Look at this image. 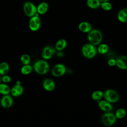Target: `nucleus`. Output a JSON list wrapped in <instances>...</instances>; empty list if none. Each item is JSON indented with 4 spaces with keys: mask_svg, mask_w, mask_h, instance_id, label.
Segmentation results:
<instances>
[{
    "mask_svg": "<svg viewBox=\"0 0 127 127\" xmlns=\"http://www.w3.org/2000/svg\"><path fill=\"white\" fill-rule=\"evenodd\" d=\"M43 86L45 90L49 91L53 90L55 87V82L51 79H45L43 83Z\"/></svg>",
    "mask_w": 127,
    "mask_h": 127,
    "instance_id": "12",
    "label": "nucleus"
},
{
    "mask_svg": "<svg viewBox=\"0 0 127 127\" xmlns=\"http://www.w3.org/2000/svg\"><path fill=\"white\" fill-rule=\"evenodd\" d=\"M116 65L118 67L122 69H127V57L121 56L117 58Z\"/></svg>",
    "mask_w": 127,
    "mask_h": 127,
    "instance_id": "10",
    "label": "nucleus"
},
{
    "mask_svg": "<svg viewBox=\"0 0 127 127\" xmlns=\"http://www.w3.org/2000/svg\"><path fill=\"white\" fill-rule=\"evenodd\" d=\"M101 2H106V1H108L109 0H99Z\"/></svg>",
    "mask_w": 127,
    "mask_h": 127,
    "instance_id": "32",
    "label": "nucleus"
},
{
    "mask_svg": "<svg viewBox=\"0 0 127 127\" xmlns=\"http://www.w3.org/2000/svg\"><path fill=\"white\" fill-rule=\"evenodd\" d=\"M23 89L21 85L15 84L11 89L10 92L12 94L14 97H17L21 95L23 93Z\"/></svg>",
    "mask_w": 127,
    "mask_h": 127,
    "instance_id": "14",
    "label": "nucleus"
},
{
    "mask_svg": "<svg viewBox=\"0 0 127 127\" xmlns=\"http://www.w3.org/2000/svg\"><path fill=\"white\" fill-rule=\"evenodd\" d=\"M32 70V67L31 65L28 64H24V65L21 67V72L23 74H29Z\"/></svg>",
    "mask_w": 127,
    "mask_h": 127,
    "instance_id": "21",
    "label": "nucleus"
},
{
    "mask_svg": "<svg viewBox=\"0 0 127 127\" xmlns=\"http://www.w3.org/2000/svg\"><path fill=\"white\" fill-rule=\"evenodd\" d=\"M87 38L90 44L93 45H97L102 41V34L99 30L94 29L88 32Z\"/></svg>",
    "mask_w": 127,
    "mask_h": 127,
    "instance_id": "1",
    "label": "nucleus"
},
{
    "mask_svg": "<svg viewBox=\"0 0 127 127\" xmlns=\"http://www.w3.org/2000/svg\"><path fill=\"white\" fill-rule=\"evenodd\" d=\"M20 60L23 64H28L30 62V57L27 54H23L21 56Z\"/></svg>",
    "mask_w": 127,
    "mask_h": 127,
    "instance_id": "26",
    "label": "nucleus"
},
{
    "mask_svg": "<svg viewBox=\"0 0 127 127\" xmlns=\"http://www.w3.org/2000/svg\"><path fill=\"white\" fill-rule=\"evenodd\" d=\"M41 24V20L37 13L34 16L31 17L29 20V26L30 29L33 31L38 30Z\"/></svg>",
    "mask_w": 127,
    "mask_h": 127,
    "instance_id": "6",
    "label": "nucleus"
},
{
    "mask_svg": "<svg viewBox=\"0 0 127 127\" xmlns=\"http://www.w3.org/2000/svg\"><path fill=\"white\" fill-rule=\"evenodd\" d=\"M11 77L8 75H3L1 77V80L4 83H8L11 81Z\"/></svg>",
    "mask_w": 127,
    "mask_h": 127,
    "instance_id": "29",
    "label": "nucleus"
},
{
    "mask_svg": "<svg viewBox=\"0 0 127 127\" xmlns=\"http://www.w3.org/2000/svg\"><path fill=\"white\" fill-rule=\"evenodd\" d=\"M35 71L40 74H44L47 73L49 70V65L45 60H38L36 62L33 66Z\"/></svg>",
    "mask_w": 127,
    "mask_h": 127,
    "instance_id": "2",
    "label": "nucleus"
},
{
    "mask_svg": "<svg viewBox=\"0 0 127 127\" xmlns=\"http://www.w3.org/2000/svg\"><path fill=\"white\" fill-rule=\"evenodd\" d=\"M108 64L110 66H114L116 64V60L114 59H111L108 61Z\"/></svg>",
    "mask_w": 127,
    "mask_h": 127,
    "instance_id": "30",
    "label": "nucleus"
},
{
    "mask_svg": "<svg viewBox=\"0 0 127 127\" xmlns=\"http://www.w3.org/2000/svg\"><path fill=\"white\" fill-rule=\"evenodd\" d=\"M1 80V76H0V82Z\"/></svg>",
    "mask_w": 127,
    "mask_h": 127,
    "instance_id": "33",
    "label": "nucleus"
},
{
    "mask_svg": "<svg viewBox=\"0 0 127 127\" xmlns=\"http://www.w3.org/2000/svg\"><path fill=\"white\" fill-rule=\"evenodd\" d=\"M16 84H17V85H21V82H20V81H19V80L17 81L16 82Z\"/></svg>",
    "mask_w": 127,
    "mask_h": 127,
    "instance_id": "31",
    "label": "nucleus"
},
{
    "mask_svg": "<svg viewBox=\"0 0 127 127\" xmlns=\"http://www.w3.org/2000/svg\"><path fill=\"white\" fill-rule=\"evenodd\" d=\"M23 10L27 16L31 17L37 13V7L33 3L29 1H27L24 4Z\"/></svg>",
    "mask_w": 127,
    "mask_h": 127,
    "instance_id": "4",
    "label": "nucleus"
},
{
    "mask_svg": "<svg viewBox=\"0 0 127 127\" xmlns=\"http://www.w3.org/2000/svg\"><path fill=\"white\" fill-rule=\"evenodd\" d=\"M66 71L65 66L62 64L55 65L52 70V74L56 77H60L63 75Z\"/></svg>",
    "mask_w": 127,
    "mask_h": 127,
    "instance_id": "7",
    "label": "nucleus"
},
{
    "mask_svg": "<svg viewBox=\"0 0 127 127\" xmlns=\"http://www.w3.org/2000/svg\"><path fill=\"white\" fill-rule=\"evenodd\" d=\"M10 92V89L7 85L4 83L0 84V93L3 95H6L8 94Z\"/></svg>",
    "mask_w": 127,
    "mask_h": 127,
    "instance_id": "20",
    "label": "nucleus"
},
{
    "mask_svg": "<svg viewBox=\"0 0 127 127\" xmlns=\"http://www.w3.org/2000/svg\"><path fill=\"white\" fill-rule=\"evenodd\" d=\"M101 120L102 123L106 126H111L112 125L109 119L107 113H105L102 115L101 117Z\"/></svg>",
    "mask_w": 127,
    "mask_h": 127,
    "instance_id": "25",
    "label": "nucleus"
},
{
    "mask_svg": "<svg viewBox=\"0 0 127 127\" xmlns=\"http://www.w3.org/2000/svg\"><path fill=\"white\" fill-rule=\"evenodd\" d=\"M48 8H49V5L47 2H41L37 7V13L41 14H43L47 11Z\"/></svg>",
    "mask_w": 127,
    "mask_h": 127,
    "instance_id": "15",
    "label": "nucleus"
},
{
    "mask_svg": "<svg viewBox=\"0 0 127 127\" xmlns=\"http://www.w3.org/2000/svg\"><path fill=\"white\" fill-rule=\"evenodd\" d=\"M9 69L8 64L6 62H2L0 64V74L5 75Z\"/></svg>",
    "mask_w": 127,
    "mask_h": 127,
    "instance_id": "18",
    "label": "nucleus"
},
{
    "mask_svg": "<svg viewBox=\"0 0 127 127\" xmlns=\"http://www.w3.org/2000/svg\"><path fill=\"white\" fill-rule=\"evenodd\" d=\"M104 96V93L100 90H97L94 91L92 94V98L94 100L99 101Z\"/></svg>",
    "mask_w": 127,
    "mask_h": 127,
    "instance_id": "19",
    "label": "nucleus"
},
{
    "mask_svg": "<svg viewBox=\"0 0 127 127\" xmlns=\"http://www.w3.org/2000/svg\"><path fill=\"white\" fill-rule=\"evenodd\" d=\"M79 30L84 33H87L90 32L92 29L91 25L88 22H82L78 25Z\"/></svg>",
    "mask_w": 127,
    "mask_h": 127,
    "instance_id": "13",
    "label": "nucleus"
},
{
    "mask_svg": "<svg viewBox=\"0 0 127 127\" xmlns=\"http://www.w3.org/2000/svg\"><path fill=\"white\" fill-rule=\"evenodd\" d=\"M87 4L92 9H96L101 5V1L99 0H87Z\"/></svg>",
    "mask_w": 127,
    "mask_h": 127,
    "instance_id": "17",
    "label": "nucleus"
},
{
    "mask_svg": "<svg viewBox=\"0 0 127 127\" xmlns=\"http://www.w3.org/2000/svg\"><path fill=\"white\" fill-rule=\"evenodd\" d=\"M0 104L1 106L4 108H9L13 104L12 98L8 94L4 95L1 99Z\"/></svg>",
    "mask_w": 127,
    "mask_h": 127,
    "instance_id": "9",
    "label": "nucleus"
},
{
    "mask_svg": "<svg viewBox=\"0 0 127 127\" xmlns=\"http://www.w3.org/2000/svg\"><path fill=\"white\" fill-rule=\"evenodd\" d=\"M66 41L65 39H62L57 41L55 45V48L58 51H60L64 49L66 47Z\"/></svg>",
    "mask_w": 127,
    "mask_h": 127,
    "instance_id": "16",
    "label": "nucleus"
},
{
    "mask_svg": "<svg viewBox=\"0 0 127 127\" xmlns=\"http://www.w3.org/2000/svg\"><path fill=\"white\" fill-rule=\"evenodd\" d=\"M105 99L110 103H115L119 99L118 93L113 89H107L104 92Z\"/></svg>",
    "mask_w": 127,
    "mask_h": 127,
    "instance_id": "5",
    "label": "nucleus"
},
{
    "mask_svg": "<svg viewBox=\"0 0 127 127\" xmlns=\"http://www.w3.org/2000/svg\"><path fill=\"white\" fill-rule=\"evenodd\" d=\"M101 7L105 10H110L112 9V4L111 3H110L108 1H106V2H102L101 3Z\"/></svg>",
    "mask_w": 127,
    "mask_h": 127,
    "instance_id": "27",
    "label": "nucleus"
},
{
    "mask_svg": "<svg viewBox=\"0 0 127 127\" xmlns=\"http://www.w3.org/2000/svg\"><path fill=\"white\" fill-rule=\"evenodd\" d=\"M82 53L84 57L87 59H92L95 56L97 53L94 45L91 44H86L82 48Z\"/></svg>",
    "mask_w": 127,
    "mask_h": 127,
    "instance_id": "3",
    "label": "nucleus"
},
{
    "mask_svg": "<svg viewBox=\"0 0 127 127\" xmlns=\"http://www.w3.org/2000/svg\"><path fill=\"white\" fill-rule=\"evenodd\" d=\"M55 49L50 46L45 47L42 52V58L45 60L51 59L55 53Z\"/></svg>",
    "mask_w": 127,
    "mask_h": 127,
    "instance_id": "8",
    "label": "nucleus"
},
{
    "mask_svg": "<svg viewBox=\"0 0 127 127\" xmlns=\"http://www.w3.org/2000/svg\"><path fill=\"white\" fill-rule=\"evenodd\" d=\"M108 46L106 44H102L98 48V52L101 54H104L108 51Z\"/></svg>",
    "mask_w": 127,
    "mask_h": 127,
    "instance_id": "22",
    "label": "nucleus"
},
{
    "mask_svg": "<svg viewBox=\"0 0 127 127\" xmlns=\"http://www.w3.org/2000/svg\"><path fill=\"white\" fill-rule=\"evenodd\" d=\"M107 115H108V118H109V119L110 121V122L111 123L112 125H113L116 122V117L115 116V115L112 113H110V112H107Z\"/></svg>",
    "mask_w": 127,
    "mask_h": 127,
    "instance_id": "28",
    "label": "nucleus"
},
{
    "mask_svg": "<svg viewBox=\"0 0 127 127\" xmlns=\"http://www.w3.org/2000/svg\"><path fill=\"white\" fill-rule=\"evenodd\" d=\"M98 106L100 109L105 112H110L112 109V105L107 100H102L98 102Z\"/></svg>",
    "mask_w": 127,
    "mask_h": 127,
    "instance_id": "11",
    "label": "nucleus"
},
{
    "mask_svg": "<svg viewBox=\"0 0 127 127\" xmlns=\"http://www.w3.org/2000/svg\"><path fill=\"white\" fill-rule=\"evenodd\" d=\"M126 115V111L125 109L120 108L117 110L115 113V116L116 118L122 119L125 117Z\"/></svg>",
    "mask_w": 127,
    "mask_h": 127,
    "instance_id": "23",
    "label": "nucleus"
},
{
    "mask_svg": "<svg viewBox=\"0 0 127 127\" xmlns=\"http://www.w3.org/2000/svg\"><path fill=\"white\" fill-rule=\"evenodd\" d=\"M118 20L122 22H127V15L125 14L122 9H121L118 14Z\"/></svg>",
    "mask_w": 127,
    "mask_h": 127,
    "instance_id": "24",
    "label": "nucleus"
}]
</instances>
